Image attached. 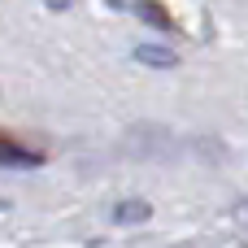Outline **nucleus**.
Segmentation results:
<instances>
[{
	"label": "nucleus",
	"mask_w": 248,
	"mask_h": 248,
	"mask_svg": "<svg viewBox=\"0 0 248 248\" xmlns=\"http://www.w3.org/2000/svg\"><path fill=\"white\" fill-rule=\"evenodd\" d=\"M135 9H140V17H144V22H153V26H170V22H166V9H157L153 0H140Z\"/></svg>",
	"instance_id": "7ed1b4c3"
},
{
	"label": "nucleus",
	"mask_w": 248,
	"mask_h": 248,
	"mask_svg": "<svg viewBox=\"0 0 248 248\" xmlns=\"http://www.w3.org/2000/svg\"><path fill=\"white\" fill-rule=\"evenodd\" d=\"M39 161H44L39 153H31V148L13 144L9 135H0V166H39Z\"/></svg>",
	"instance_id": "f257e3e1"
},
{
	"label": "nucleus",
	"mask_w": 248,
	"mask_h": 248,
	"mask_svg": "<svg viewBox=\"0 0 248 248\" xmlns=\"http://www.w3.org/2000/svg\"><path fill=\"white\" fill-rule=\"evenodd\" d=\"M113 218H118L122 227H135V222H144V218H148V205H140V201H126V205H118V209H113Z\"/></svg>",
	"instance_id": "f03ea898"
},
{
	"label": "nucleus",
	"mask_w": 248,
	"mask_h": 248,
	"mask_svg": "<svg viewBox=\"0 0 248 248\" xmlns=\"http://www.w3.org/2000/svg\"><path fill=\"white\" fill-rule=\"evenodd\" d=\"M135 57L148 61V65H174V52H157V48H140Z\"/></svg>",
	"instance_id": "20e7f679"
}]
</instances>
